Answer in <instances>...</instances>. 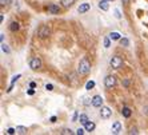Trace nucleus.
I'll return each mask as SVG.
<instances>
[{"label": "nucleus", "instance_id": "obj_1", "mask_svg": "<svg viewBox=\"0 0 148 135\" xmlns=\"http://www.w3.org/2000/svg\"><path fill=\"white\" fill-rule=\"evenodd\" d=\"M90 71H91V63L87 59H81L77 67V72L80 75H87Z\"/></svg>", "mask_w": 148, "mask_h": 135}, {"label": "nucleus", "instance_id": "obj_2", "mask_svg": "<svg viewBox=\"0 0 148 135\" xmlns=\"http://www.w3.org/2000/svg\"><path fill=\"white\" fill-rule=\"evenodd\" d=\"M37 35H39V38H41V39H46V38H48L50 35H51V28L48 27V26H41L40 28H39V31H37Z\"/></svg>", "mask_w": 148, "mask_h": 135}, {"label": "nucleus", "instance_id": "obj_3", "mask_svg": "<svg viewBox=\"0 0 148 135\" xmlns=\"http://www.w3.org/2000/svg\"><path fill=\"white\" fill-rule=\"evenodd\" d=\"M110 63H111V66L114 67V68H116V70H119L120 67L123 66V59L120 58V56H112L111 58V60H110Z\"/></svg>", "mask_w": 148, "mask_h": 135}, {"label": "nucleus", "instance_id": "obj_4", "mask_svg": "<svg viewBox=\"0 0 148 135\" xmlns=\"http://www.w3.org/2000/svg\"><path fill=\"white\" fill-rule=\"evenodd\" d=\"M104 84L107 88H114L116 86V78L114 75H108V76H105L104 79Z\"/></svg>", "mask_w": 148, "mask_h": 135}, {"label": "nucleus", "instance_id": "obj_5", "mask_svg": "<svg viewBox=\"0 0 148 135\" xmlns=\"http://www.w3.org/2000/svg\"><path fill=\"white\" fill-rule=\"evenodd\" d=\"M41 60L39 59V58H32L31 59V62H29V67L32 70H39V68H41Z\"/></svg>", "mask_w": 148, "mask_h": 135}, {"label": "nucleus", "instance_id": "obj_6", "mask_svg": "<svg viewBox=\"0 0 148 135\" xmlns=\"http://www.w3.org/2000/svg\"><path fill=\"white\" fill-rule=\"evenodd\" d=\"M111 115H112V111H111L110 107H101V110H100V117L103 119H108Z\"/></svg>", "mask_w": 148, "mask_h": 135}, {"label": "nucleus", "instance_id": "obj_7", "mask_svg": "<svg viewBox=\"0 0 148 135\" xmlns=\"http://www.w3.org/2000/svg\"><path fill=\"white\" fill-rule=\"evenodd\" d=\"M101 104H103V98L100 95H95L92 98V106L93 107H101Z\"/></svg>", "mask_w": 148, "mask_h": 135}, {"label": "nucleus", "instance_id": "obj_8", "mask_svg": "<svg viewBox=\"0 0 148 135\" xmlns=\"http://www.w3.org/2000/svg\"><path fill=\"white\" fill-rule=\"evenodd\" d=\"M90 8H91V6L88 3H83V4L79 6L77 11H79V13H86L87 11H90Z\"/></svg>", "mask_w": 148, "mask_h": 135}, {"label": "nucleus", "instance_id": "obj_9", "mask_svg": "<svg viewBox=\"0 0 148 135\" xmlns=\"http://www.w3.org/2000/svg\"><path fill=\"white\" fill-rule=\"evenodd\" d=\"M48 11H50V13H52V15H57V13L60 12V7H59L57 4H51V6L48 7Z\"/></svg>", "mask_w": 148, "mask_h": 135}, {"label": "nucleus", "instance_id": "obj_10", "mask_svg": "<svg viewBox=\"0 0 148 135\" xmlns=\"http://www.w3.org/2000/svg\"><path fill=\"white\" fill-rule=\"evenodd\" d=\"M95 127H96V124L93 122H91V120H88L86 124H84V128H86V131H88V132H92L95 130Z\"/></svg>", "mask_w": 148, "mask_h": 135}, {"label": "nucleus", "instance_id": "obj_11", "mask_svg": "<svg viewBox=\"0 0 148 135\" xmlns=\"http://www.w3.org/2000/svg\"><path fill=\"white\" fill-rule=\"evenodd\" d=\"M99 8H100V10H103V11H108V8H110L108 0H101V2L99 3Z\"/></svg>", "mask_w": 148, "mask_h": 135}, {"label": "nucleus", "instance_id": "obj_12", "mask_svg": "<svg viewBox=\"0 0 148 135\" xmlns=\"http://www.w3.org/2000/svg\"><path fill=\"white\" fill-rule=\"evenodd\" d=\"M131 114H132V111H131L128 107H123V110H121V115H123L124 118H130Z\"/></svg>", "mask_w": 148, "mask_h": 135}, {"label": "nucleus", "instance_id": "obj_13", "mask_svg": "<svg viewBox=\"0 0 148 135\" xmlns=\"http://www.w3.org/2000/svg\"><path fill=\"white\" fill-rule=\"evenodd\" d=\"M120 130H121V124L119 122H115L114 126H112V134H119Z\"/></svg>", "mask_w": 148, "mask_h": 135}, {"label": "nucleus", "instance_id": "obj_14", "mask_svg": "<svg viewBox=\"0 0 148 135\" xmlns=\"http://www.w3.org/2000/svg\"><path fill=\"white\" fill-rule=\"evenodd\" d=\"M16 134H22V135L27 134V127H24V126H17L16 127Z\"/></svg>", "mask_w": 148, "mask_h": 135}, {"label": "nucleus", "instance_id": "obj_15", "mask_svg": "<svg viewBox=\"0 0 148 135\" xmlns=\"http://www.w3.org/2000/svg\"><path fill=\"white\" fill-rule=\"evenodd\" d=\"M73 3H75V0H61L63 7H66V8H70Z\"/></svg>", "mask_w": 148, "mask_h": 135}, {"label": "nucleus", "instance_id": "obj_16", "mask_svg": "<svg viewBox=\"0 0 148 135\" xmlns=\"http://www.w3.org/2000/svg\"><path fill=\"white\" fill-rule=\"evenodd\" d=\"M19 23H17V21H12V23H11V26H9V30L12 31V32H16L17 30H19Z\"/></svg>", "mask_w": 148, "mask_h": 135}, {"label": "nucleus", "instance_id": "obj_17", "mask_svg": "<svg viewBox=\"0 0 148 135\" xmlns=\"http://www.w3.org/2000/svg\"><path fill=\"white\" fill-rule=\"evenodd\" d=\"M88 120H90V119H88V117H87L86 114H81V115L79 117V122H80L81 124H86Z\"/></svg>", "mask_w": 148, "mask_h": 135}, {"label": "nucleus", "instance_id": "obj_18", "mask_svg": "<svg viewBox=\"0 0 148 135\" xmlns=\"http://www.w3.org/2000/svg\"><path fill=\"white\" fill-rule=\"evenodd\" d=\"M110 38H111V40H120L121 39L119 32H111L110 34Z\"/></svg>", "mask_w": 148, "mask_h": 135}, {"label": "nucleus", "instance_id": "obj_19", "mask_svg": "<svg viewBox=\"0 0 148 135\" xmlns=\"http://www.w3.org/2000/svg\"><path fill=\"white\" fill-rule=\"evenodd\" d=\"M120 44H121V46H124V47H128L130 46V40L127 38H121L120 39Z\"/></svg>", "mask_w": 148, "mask_h": 135}, {"label": "nucleus", "instance_id": "obj_20", "mask_svg": "<svg viewBox=\"0 0 148 135\" xmlns=\"http://www.w3.org/2000/svg\"><path fill=\"white\" fill-rule=\"evenodd\" d=\"M93 87H95V82H93V80L87 82V84H86V90H92Z\"/></svg>", "mask_w": 148, "mask_h": 135}, {"label": "nucleus", "instance_id": "obj_21", "mask_svg": "<svg viewBox=\"0 0 148 135\" xmlns=\"http://www.w3.org/2000/svg\"><path fill=\"white\" fill-rule=\"evenodd\" d=\"M61 134H63V135H72V134H75V132H73L71 128H64V130L61 131Z\"/></svg>", "mask_w": 148, "mask_h": 135}, {"label": "nucleus", "instance_id": "obj_22", "mask_svg": "<svg viewBox=\"0 0 148 135\" xmlns=\"http://www.w3.org/2000/svg\"><path fill=\"white\" fill-rule=\"evenodd\" d=\"M110 39H111V38H105V39H104V47H105V48H108V47H110V44H111Z\"/></svg>", "mask_w": 148, "mask_h": 135}, {"label": "nucleus", "instance_id": "obj_23", "mask_svg": "<svg viewBox=\"0 0 148 135\" xmlns=\"http://www.w3.org/2000/svg\"><path fill=\"white\" fill-rule=\"evenodd\" d=\"M84 131H86V128H77V130L75 131V134H76V135H83Z\"/></svg>", "mask_w": 148, "mask_h": 135}, {"label": "nucleus", "instance_id": "obj_24", "mask_svg": "<svg viewBox=\"0 0 148 135\" xmlns=\"http://www.w3.org/2000/svg\"><path fill=\"white\" fill-rule=\"evenodd\" d=\"M2 50H3L4 52H7V54L9 52V48L7 47V44H4V43H2Z\"/></svg>", "mask_w": 148, "mask_h": 135}, {"label": "nucleus", "instance_id": "obj_25", "mask_svg": "<svg viewBox=\"0 0 148 135\" xmlns=\"http://www.w3.org/2000/svg\"><path fill=\"white\" fill-rule=\"evenodd\" d=\"M128 134H131V135H132V134H135V135H136V134H139V131H137V128L132 127V128H131V130L128 131Z\"/></svg>", "mask_w": 148, "mask_h": 135}, {"label": "nucleus", "instance_id": "obj_26", "mask_svg": "<svg viewBox=\"0 0 148 135\" xmlns=\"http://www.w3.org/2000/svg\"><path fill=\"white\" fill-rule=\"evenodd\" d=\"M7 132H8L9 135H12V134H15V132H16V128H12V127H11V128H8V130H7Z\"/></svg>", "mask_w": 148, "mask_h": 135}, {"label": "nucleus", "instance_id": "obj_27", "mask_svg": "<svg viewBox=\"0 0 148 135\" xmlns=\"http://www.w3.org/2000/svg\"><path fill=\"white\" fill-rule=\"evenodd\" d=\"M46 90H47V91H52V90H53V86H52V84H46Z\"/></svg>", "mask_w": 148, "mask_h": 135}, {"label": "nucleus", "instance_id": "obj_28", "mask_svg": "<svg viewBox=\"0 0 148 135\" xmlns=\"http://www.w3.org/2000/svg\"><path fill=\"white\" fill-rule=\"evenodd\" d=\"M143 112H144L145 115H148V106H145V107L143 108Z\"/></svg>", "mask_w": 148, "mask_h": 135}, {"label": "nucleus", "instance_id": "obj_29", "mask_svg": "<svg viewBox=\"0 0 148 135\" xmlns=\"http://www.w3.org/2000/svg\"><path fill=\"white\" fill-rule=\"evenodd\" d=\"M123 84H124V87H128V86H130V80H124Z\"/></svg>", "mask_w": 148, "mask_h": 135}, {"label": "nucleus", "instance_id": "obj_30", "mask_svg": "<svg viewBox=\"0 0 148 135\" xmlns=\"http://www.w3.org/2000/svg\"><path fill=\"white\" fill-rule=\"evenodd\" d=\"M8 2H11V0H2V6H4V4H8Z\"/></svg>", "mask_w": 148, "mask_h": 135}, {"label": "nucleus", "instance_id": "obj_31", "mask_svg": "<svg viewBox=\"0 0 148 135\" xmlns=\"http://www.w3.org/2000/svg\"><path fill=\"white\" fill-rule=\"evenodd\" d=\"M121 2H123V4H128L131 0H121Z\"/></svg>", "mask_w": 148, "mask_h": 135}, {"label": "nucleus", "instance_id": "obj_32", "mask_svg": "<svg viewBox=\"0 0 148 135\" xmlns=\"http://www.w3.org/2000/svg\"><path fill=\"white\" fill-rule=\"evenodd\" d=\"M33 94H35L33 90H29V91H28V95H33Z\"/></svg>", "mask_w": 148, "mask_h": 135}, {"label": "nucleus", "instance_id": "obj_33", "mask_svg": "<svg viewBox=\"0 0 148 135\" xmlns=\"http://www.w3.org/2000/svg\"><path fill=\"white\" fill-rule=\"evenodd\" d=\"M51 122L55 123V122H56V117H52V118H51Z\"/></svg>", "mask_w": 148, "mask_h": 135}]
</instances>
